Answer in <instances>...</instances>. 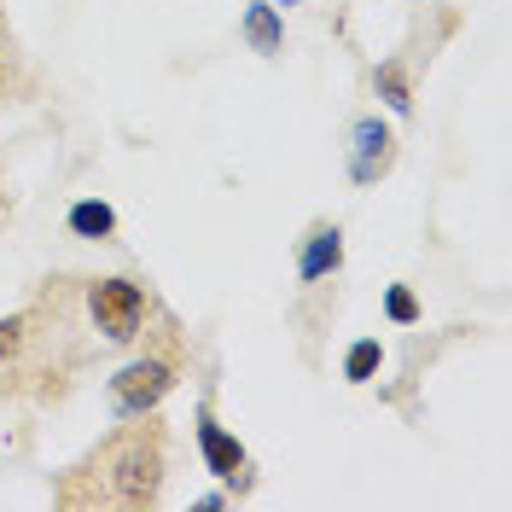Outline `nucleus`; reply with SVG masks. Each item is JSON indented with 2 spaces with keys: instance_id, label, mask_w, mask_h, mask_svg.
<instances>
[{
  "instance_id": "f257e3e1",
  "label": "nucleus",
  "mask_w": 512,
  "mask_h": 512,
  "mask_svg": "<svg viewBox=\"0 0 512 512\" xmlns=\"http://www.w3.org/2000/svg\"><path fill=\"white\" fill-rule=\"evenodd\" d=\"M99 472H105V501L111 507H152L158 501V478H163V437L146 425H134L123 437H111L99 454Z\"/></svg>"
},
{
  "instance_id": "f03ea898",
  "label": "nucleus",
  "mask_w": 512,
  "mask_h": 512,
  "mask_svg": "<svg viewBox=\"0 0 512 512\" xmlns=\"http://www.w3.org/2000/svg\"><path fill=\"white\" fill-rule=\"evenodd\" d=\"M88 309H94V326L111 338V344H128L146 320V291L134 280H94L88 286Z\"/></svg>"
},
{
  "instance_id": "7ed1b4c3",
  "label": "nucleus",
  "mask_w": 512,
  "mask_h": 512,
  "mask_svg": "<svg viewBox=\"0 0 512 512\" xmlns=\"http://www.w3.org/2000/svg\"><path fill=\"white\" fill-rule=\"evenodd\" d=\"M169 384H175V367L158 361V355H146V361H134V367H123L111 379V408L117 414H152L169 396Z\"/></svg>"
},
{
  "instance_id": "20e7f679",
  "label": "nucleus",
  "mask_w": 512,
  "mask_h": 512,
  "mask_svg": "<svg viewBox=\"0 0 512 512\" xmlns=\"http://www.w3.org/2000/svg\"><path fill=\"white\" fill-rule=\"evenodd\" d=\"M390 146H396V140H390V128H384L379 117H361V123H355V158H350V175L361 181V187H367V181H379L384 169H390V158H396Z\"/></svg>"
},
{
  "instance_id": "39448f33",
  "label": "nucleus",
  "mask_w": 512,
  "mask_h": 512,
  "mask_svg": "<svg viewBox=\"0 0 512 512\" xmlns=\"http://www.w3.org/2000/svg\"><path fill=\"white\" fill-rule=\"evenodd\" d=\"M198 448H204V466H210L216 478H239V472H245V448H239L222 425L210 419V408L198 414Z\"/></svg>"
},
{
  "instance_id": "423d86ee",
  "label": "nucleus",
  "mask_w": 512,
  "mask_h": 512,
  "mask_svg": "<svg viewBox=\"0 0 512 512\" xmlns=\"http://www.w3.org/2000/svg\"><path fill=\"white\" fill-rule=\"evenodd\" d=\"M344 262V233L338 227H309V239H303V256H297V280H320V274H332Z\"/></svg>"
},
{
  "instance_id": "0eeeda50",
  "label": "nucleus",
  "mask_w": 512,
  "mask_h": 512,
  "mask_svg": "<svg viewBox=\"0 0 512 512\" xmlns=\"http://www.w3.org/2000/svg\"><path fill=\"white\" fill-rule=\"evenodd\" d=\"M70 233L76 239H111L117 233V210L99 204V198H82V204H70Z\"/></svg>"
},
{
  "instance_id": "6e6552de",
  "label": "nucleus",
  "mask_w": 512,
  "mask_h": 512,
  "mask_svg": "<svg viewBox=\"0 0 512 512\" xmlns=\"http://www.w3.org/2000/svg\"><path fill=\"white\" fill-rule=\"evenodd\" d=\"M245 41H251L256 53H280L286 30H280V12H274L268 0H256L251 12H245Z\"/></svg>"
},
{
  "instance_id": "1a4fd4ad",
  "label": "nucleus",
  "mask_w": 512,
  "mask_h": 512,
  "mask_svg": "<svg viewBox=\"0 0 512 512\" xmlns=\"http://www.w3.org/2000/svg\"><path fill=\"white\" fill-rule=\"evenodd\" d=\"M379 361H384V350H379V338H361L350 355H344V379L350 384H367L373 373H379Z\"/></svg>"
},
{
  "instance_id": "9d476101",
  "label": "nucleus",
  "mask_w": 512,
  "mask_h": 512,
  "mask_svg": "<svg viewBox=\"0 0 512 512\" xmlns=\"http://www.w3.org/2000/svg\"><path fill=\"white\" fill-rule=\"evenodd\" d=\"M384 315L396 320V326H408V320H419L414 291H408V286H390V291H384Z\"/></svg>"
},
{
  "instance_id": "9b49d317",
  "label": "nucleus",
  "mask_w": 512,
  "mask_h": 512,
  "mask_svg": "<svg viewBox=\"0 0 512 512\" xmlns=\"http://www.w3.org/2000/svg\"><path fill=\"white\" fill-rule=\"evenodd\" d=\"M379 88H384V99L396 105V111H408L414 99H408V82H402V70H379Z\"/></svg>"
},
{
  "instance_id": "f8f14e48",
  "label": "nucleus",
  "mask_w": 512,
  "mask_h": 512,
  "mask_svg": "<svg viewBox=\"0 0 512 512\" xmlns=\"http://www.w3.org/2000/svg\"><path fill=\"white\" fill-rule=\"evenodd\" d=\"M24 344V315H12V320H0V355H12Z\"/></svg>"
},
{
  "instance_id": "ddd939ff",
  "label": "nucleus",
  "mask_w": 512,
  "mask_h": 512,
  "mask_svg": "<svg viewBox=\"0 0 512 512\" xmlns=\"http://www.w3.org/2000/svg\"><path fill=\"white\" fill-rule=\"evenodd\" d=\"M280 6H297V0H280Z\"/></svg>"
}]
</instances>
